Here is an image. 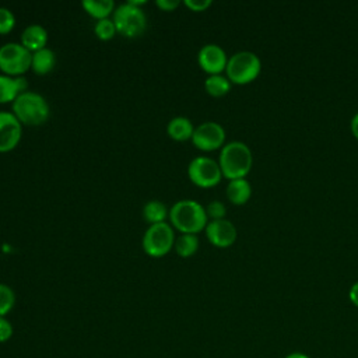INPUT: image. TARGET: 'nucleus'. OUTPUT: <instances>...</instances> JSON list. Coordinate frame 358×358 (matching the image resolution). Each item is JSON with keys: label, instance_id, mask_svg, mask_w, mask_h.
<instances>
[{"label": "nucleus", "instance_id": "obj_21", "mask_svg": "<svg viewBox=\"0 0 358 358\" xmlns=\"http://www.w3.org/2000/svg\"><path fill=\"white\" fill-rule=\"evenodd\" d=\"M204 88L211 96H222L231 90V81L222 74H213L206 78Z\"/></svg>", "mask_w": 358, "mask_h": 358}, {"label": "nucleus", "instance_id": "obj_20", "mask_svg": "<svg viewBox=\"0 0 358 358\" xmlns=\"http://www.w3.org/2000/svg\"><path fill=\"white\" fill-rule=\"evenodd\" d=\"M173 249L178 256L180 257H190L193 256L199 249V238L194 234H180L175 239Z\"/></svg>", "mask_w": 358, "mask_h": 358}, {"label": "nucleus", "instance_id": "obj_22", "mask_svg": "<svg viewBox=\"0 0 358 358\" xmlns=\"http://www.w3.org/2000/svg\"><path fill=\"white\" fill-rule=\"evenodd\" d=\"M15 305V294L11 287L0 282V316H7Z\"/></svg>", "mask_w": 358, "mask_h": 358}, {"label": "nucleus", "instance_id": "obj_11", "mask_svg": "<svg viewBox=\"0 0 358 358\" xmlns=\"http://www.w3.org/2000/svg\"><path fill=\"white\" fill-rule=\"evenodd\" d=\"M197 62L199 66L210 76L221 74L227 67L228 56L220 45L207 43L200 48L197 53Z\"/></svg>", "mask_w": 358, "mask_h": 358}, {"label": "nucleus", "instance_id": "obj_16", "mask_svg": "<svg viewBox=\"0 0 358 358\" xmlns=\"http://www.w3.org/2000/svg\"><path fill=\"white\" fill-rule=\"evenodd\" d=\"M252 196V186L248 179H232L227 185V197L232 204H245Z\"/></svg>", "mask_w": 358, "mask_h": 358}, {"label": "nucleus", "instance_id": "obj_6", "mask_svg": "<svg viewBox=\"0 0 358 358\" xmlns=\"http://www.w3.org/2000/svg\"><path fill=\"white\" fill-rule=\"evenodd\" d=\"M175 231L171 224L159 222L150 225L141 239L143 250L150 257H162L168 255L175 245Z\"/></svg>", "mask_w": 358, "mask_h": 358}, {"label": "nucleus", "instance_id": "obj_10", "mask_svg": "<svg viewBox=\"0 0 358 358\" xmlns=\"http://www.w3.org/2000/svg\"><path fill=\"white\" fill-rule=\"evenodd\" d=\"M22 136V124L13 112L0 110V152L14 150Z\"/></svg>", "mask_w": 358, "mask_h": 358}, {"label": "nucleus", "instance_id": "obj_18", "mask_svg": "<svg viewBox=\"0 0 358 358\" xmlns=\"http://www.w3.org/2000/svg\"><path fill=\"white\" fill-rule=\"evenodd\" d=\"M81 7L88 15H91L96 21L109 18V15L113 14L116 8L113 0H83Z\"/></svg>", "mask_w": 358, "mask_h": 358}, {"label": "nucleus", "instance_id": "obj_24", "mask_svg": "<svg viewBox=\"0 0 358 358\" xmlns=\"http://www.w3.org/2000/svg\"><path fill=\"white\" fill-rule=\"evenodd\" d=\"M15 25V15L7 7H0V35H6L13 31Z\"/></svg>", "mask_w": 358, "mask_h": 358}, {"label": "nucleus", "instance_id": "obj_7", "mask_svg": "<svg viewBox=\"0 0 358 358\" xmlns=\"http://www.w3.org/2000/svg\"><path fill=\"white\" fill-rule=\"evenodd\" d=\"M32 53L21 43L8 42L0 46V71L10 77H20L31 69Z\"/></svg>", "mask_w": 358, "mask_h": 358}, {"label": "nucleus", "instance_id": "obj_8", "mask_svg": "<svg viewBox=\"0 0 358 358\" xmlns=\"http://www.w3.org/2000/svg\"><path fill=\"white\" fill-rule=\"evenodd\" d=\"M187 175L192 183L199 187H213L222 179L220 164L210 157H196L187 165Z\"/></svg>", "mask_w": 358, "mask_h": 358}, {"label": "nucleus", "instance_id": "obj_29", "mask_svg": "<svg viewBox=\"0 0 358 358\" xmlns=\"http://www.w3.org/2000/svg\"><path fill=\"white\" fill-rule=\"evenodd\" d=\"M348 296H350V301L358 308V281L354 282L348 291Z\"/></svg>", "mask_w": 358, "mask_h": 358}, {"label": "nucleus", "instance_id": "obj_26", "mask_svg": "<svg viewBox=\"0 0 358 358\" xmlns=\"http://www.w3.org/2000/svg\"><path fill=\"white\" fill-rule=\"evenodd\" d=\"M14 329L6 316H0V343H6L13 337Z\"/></svg>", "mask_w": 358, "mask_h": 358}, {"label": "nucleus", "instance_id": "obj_5", "mask_svg": "<svg viewBox=\"0 0 358 358\" xmlns=\"http://www.w3.org/2000/svg\"><path fill=\"white\" fill-rule=\"evenodd\" d=\"M117 34L126 38H137L144 34L147 28V17L141 7H136L130 3L119 4L112 17Z\"/></svg>", "mask_w": 358, "mask_h": 358}, {"label": "nucleus", "instance_id": "obj_31", "mask_svg": "<svg viewBox=\"0 0 358 358\" xmlns=\"http://www.w3.org/2000/svg\"><path fill=\"white\" fill-rule=\"evenodd\" d=\"M285 358H310L308 354L305 352H299V351H295V352H291L288 354Z\"/></svg>", "mask_w": 358, "mask_h": 358}, {"label": "nucleus", "instance_id": "obj_1", "mask_svg": "<svg viewBox=\"0 0 358 358\" xmlns=\"http://www.w3.org/2000/svg\"><path fill=\"white\" fill-rule=\"evenodd\" d=\"M169 221L172 228L180 234H199L208 222L206 207L196 200L183 199L169 208Z\"/></svg>", "mask_w": 358, "mask_h": 358}, {"label": "nucleus", "instance_id": "obj_30", "mask_svg": "<svg viewBox=\"0 0 358 358\" xmlns=\"http://www.w3.org/2000/svg\"><path fill=\"white\" fill-rule=\"evenodd\" d=\"M351 131L358 138V112L351 119Z\"/></svg>", "mask_w": 358, "mask_h": 358}, {"label": "nucleus", "instance_id": "obj_15", "mask_svg": "<svg viewBox=\"0 0 358 358\" xmlns=\"http://www.w3.org/2000/svg\"><path fill=\"white\" fill-rule=\"evenodd\" d=\"M194 131V126L190 119L185 116H176L168 122L166 133L175 141H186L192 140Z\"/></svg>", "mask_w": 358, "mask_h": 358}, {"label": "nucleus", "instance_id": "obj_9", "mask_svg": "<svg viewBox=\"0 0 358 358\" xmlns=\"http://www.w3.org/2000/svg\"><path fill=\"white\" fill-rule=\"evenodd\" d=\"M192 143L201 151H214L222 148L225 143V130L217 122H203L194 127Z\"/></svg>", "mask_w": 358, "mask_h": 358}, {"label": "nucleus", "instance_id": "obj_14", "mask_svg": "<svg viewBox=\"0 0 358 358\" xmlns=\"http://www.w3.org/2000/svg\"><path fill=\"white\" fill-rule=\"evenodd\" d=\"M48 31L39 24H31L24 28L21 32V45L28 49L31 53L38 52L46 48L48 43Z\"/></svg>", "mask_w": 358, "mask_h": 358}, {"label": "nucleus", "instance_id": "obj_28", "mask_svg": "<svg viewBox=\"0 0 358 358\" xmlns=\"http://www.w3.org/2000/svg\"><path fill=\"white\" fill-rule=\"evenodd\" d=\"M155 4L162 11H173L179 7L180 1L179 0H157Z\"/></svg>", "mask_w": 358, "mask_h": 358}, {"label": "nucleus", "instance_id": "obj_19", "mask_svg": "<svg viewBox=\"0 0 358 358\" xmlns=\"http://www.w3.org/2000/svg\"><path fill=\"white\" fill-rule=\"evenodd\" d=\"M169 215V210L166 206L159 200H150L143 207V218L150 224H159L165 222Z\"/></svg>", "mask_w": 358, "mask_h": 358}, {"label": "nucleus", "instance_id": "obj_3", "mask_svg": "<svg viewBox=\"0 0 358 358\" xmlns=\"http://www.w3.org/2000/svg\"><path fill=\"white\" fill-rule=\"evenodd\" d=\"M13 113L21 124L41 126L49 119L50 106L41 94L25 91L13 102Z\"/></svg>", "mask_w": 358, "mask_h": 358}, {"label": "nucleus", "instance_id": "obj_17", "mask_svg": "<svg viewBox=\"0 0 358 358\" xmlns=\"http://www.w3.org/2000/svg\"><path fill=\"white\" fill-rule=\"evenodd\" d=\"M56 64L55 52L49 48H43L38 52L32 53L31 60V70L38 76H45L53 70Z\"/></svg>", "mask_w": 358, "mask_h": 358}, {"label": "nucleus", "instance_id": "obj_12", "mask_svg": "<svg viewBox=\"0 0 358 358\" xmlns=\"http://www.w3.org/2000/svg\"><path fill=\"white\" fill-rule=\"evenodd\" d=\"M204 231L210 243L217 248H229L238 236L235 225L227 218L208 221Z\"/></svg>", "mask_w": 358, "mask_h": 358}, {"label": "nucleus", "instance_id": "obj_25", "mask_svg": "<svg viewBox=\"0 0 358 358\" xmlns=\"http://www.w3.org/2000/svg\"><path fill=\"white\" fill-rule=\"evenodd\" d=\"M206 213H207V217L211 218V220H221V218H225L227 207H225V204L222 201L213 200V201H210L207 204Z\"/></svg>", "mask_w": 358, "mask_h": 358}, {"label": "nucleus", "instance_id": "obj_13", "mask_svg": "<svg viewBox=\"0 0 358 358\" xmlns=\"http://www.w3.org/2000/svg\"><path fill=\"white\" fill-rule=\"evenodd\" d=\"M28 88V81L25 77H10L0 74V103L14 102L15 98L25 92Z\"/></svg>", "mask_w": 358, "mask_h": 358}, {"label": "nucleus", "instance_id": "obj_2", "mask_svg": "<svg viewBox=\"0 0 358 358\" xmlns=\"http://www.w3.org/2000/svg\"><path fill=\"white\" fill-rule=\"evenodd\" d=\"M218 164L222 176L229 180L239 179L249 173L253 164V155L246 143L235 140L224 144L220 151Z\"/></svg>", "mask_w": 358, "mask_h": 358}, {"label": "nucleus", "instance_id": "obj_23", "mask_svg": "<svg viewBox=\"0 0 358 358\" xmlns=\"http://www.w3.org/2000/svg\"><path fill=\"white\" fill-rule=\"evenodd\" d=\"M94 32H95L96 38L101 39V41H109V39H112V38L117 34L116 27H115V22H113L112 18L98 20V21L95 22Z\"/></svg>", "mask_w": 358, "mask_h": 358}, {"label": "nucleus", "instance_id": "obj_27", "mask_svg": "<svg viewBox=\"0 0 358 358\" xmlns=\"http://www.w3.org/2000/svg\"><path fill=\"white\" fill-rule=\"evenodd\" d=\"M183 4L192 11H204L213 4V1L211 0H185Z\"/></svg>", "mask_w": 358, "mask_h": 358}, {"label": "nucleus", "instance_id": "obj_4", "mask_svg": "<svg viewBox=\"0 0 358 358\" xmlns=\"http://www.w3.org/2000/svg\"><path fill=\"white\" fill-rule=\"evenodd\" d=\"M262 70L260 57L250 50H239L228 57L225 67L227 77L235 84H248L253 81Z\"/></svg>", "mask_w": 358, "mask_h": 358}]
</instances>
